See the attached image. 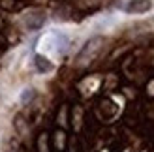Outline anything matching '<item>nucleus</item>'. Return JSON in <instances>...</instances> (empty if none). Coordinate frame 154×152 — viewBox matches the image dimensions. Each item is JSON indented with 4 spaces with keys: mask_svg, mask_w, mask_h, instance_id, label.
<instances>
[{
    "mask_svg": "<svg viewBox=\"0 0 154 152\" xmlns=\"http://www.w3.org/2000/svg\"><path fill=\"white\" fill-rule=\"evenodd\" d=\"M152 8L150 0H128V4L124 6V11L128 13H145Z\"/></svg>",
    "mask_w": 154,
    "mask_h": 152,
    "instance_id": "1",
    "label": "nucleus"
}]
</instances>
